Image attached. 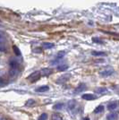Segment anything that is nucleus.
I'll return each instance as SVG.
<instances>
[{
  "instance_id": "nucleus-6",
  "label": "nucleus",
  "mask_w": 119,
  "mask_h": 120,
  "mask_svg": "<svg viewBox=\"0 0 119 120\" xmlns=\"http://www.w3.org/2000/svg\"><path fill=\"white\" fill-rule=\"evenodd\" d=\"M67 107H68V109L69 110H74L76 108V101L74 100H70L69 102H68V104H67Z\"/></svg>"
},
{
  "instance_id": "nucleus-10",
  "label": "nucleus",
  "mask_w": 119,
  "mask_h": 120,
  "mask_svg": "<svg viewBox=\"0 0 119 120\" xmlns=\"http://www.w3.org/2000/svg\"><path fill=\"white\" fill-rule=\"evenodd\" d=\"M48 89H49L48 86L44 85V86H40L39 88H37V89H36V91H37V92H45V91L48 90Z\"/></svg>"
},
{
  "instance_id": "nucleus-2",
  "label": "nucleus",
  "mask_w": 119,
  "mask_h": 120,
  "mask_svg": "<svg viewBox=\"0 0 119 120\" xmlns=\"http://www.w3.org/2000/svg\"><path fill=\"white\" fill-rule=\"evenodd\" d=\"M0 51L5 52L6 51V40H5V36L0 32Z\"/></svg>"
},
{
  "instance_id": "nucleus-19",
  "label": "nucleus",
  "mask_w": 119,
  "mask_h": 120,
  "mask_svg": "<svg viewBox=\"0 0 119 120\" xmlns=\"http://www.w3.org/2000/svg\"><path fill=\"white\" fill-rule=\"evenodd\" d=\"M64 107V104L63 103H56L54 105V109H62Z\"/></svg>"
},
{
  "instance_id": "nucleus-24",
  "label": "nucleus",
  "mask_w": 119,
  "mask_h": 120,
  "mask_svg": "<svg viewBox=\"0 0 119 120\" xmlns=\"http://www.w3.org/2000/svg\"><path fill=\"white\" fill-rule=\"evenodd\" d=\"M14 50H15V53L16 54L17 56H20L21 55V52L20 50H19V49L16 47V46H14Z\"/></svg>"
},
{
  "instance_id": "nucleus-3",
  "label": "nucleus",
  "mask_w": 119,
  "mask_h": 120,
  "mask_svg": "<svg viewBox=\"0 0 119 120\" xmlns=\"http://www.w3.org/2000/svg\"><path fill=\"white\" fill-rule=\"evenodd\" d=\"M99 74H100L101 76H103V77H108V76H110L111 75L114 74V70L112 68H110V67H108V68H106V69L101 71Z\"/></svg>"
},
{
  "instance_id": "nucleus-16",
  "label": "nucleus",
  "mask_w": 119,
  "mask_h": 120,
  "mask_svg": "<svg viewBox=\"0 0 119 120\" xmlns=\"http://www.w3.org/2000/svg\"><path fill=\"white\" fill-rule=\"evenodd\" d=\"M10 66H11V68H18L19 64H18V62H17L16 60H11Z\"/></svg>"
},
{
  "instance_id": "nucleus-17",
  "label": "nucleus",
  "mask_w": 119,
  "mask_h": 120,
  "mask_svg": "<svg viewBox=\"0 0 119 120\" xmlns=\"http://www.w3.org/2000/svg\"><path fill=\"white\" fill-rule=\"evenodd\" d=\"M42 46H43V48L44 49H52L53 47H54V44L53 43H50V42H44L43 44H42Z\"/></svg>"
},
{
  "instance_id": "nucleus-4",
  "label": "nucleus",
  "mask_w": 119,
  "mask_h": 120,
  "mask_svg": "<svg viewBox=\"0 0 119 120\" xmlns=\"http://www.w3.org/2000/svg\"><path fill=\"white\" fill-rule=\"evenodd\" d=\"M119 107V101L118 100H115L110 102L108 105V110H115V109H117Z\"/></svg>"
},
{
  "instance_id": "nucleus-21",
  "label": "nucleus",
  "mask_w": 119,
  "mask_h": 120,
  "mask_svg": "<svg viewBox=\"0 0 119 120\" xmlns=\"http://www.w3.org/2000/svg\"><path fill=\"white\" fill-rule=\"evenodd\" d=\"M48 118V115L46 114V113H43V114H41L40 116L39 117V120H47Z\"/></svg>"
},
{
  "instance_id": "nucleus-25",
  "label": "nucleus",
  "mask_w": 119,
  "mask_h": 120,
  "mask_svg": "<svg viewBox=\"0 0 119 120\" xmlns=\"http://www.w3.org/2000/svg\"><path fill=\"white\" fill-rule=\"evenodd\" d=\"M5 83V79H3V78H1L0 77V86H2V85H4Z\"/></svg>"
},
{
  "instance_id": "nucleus-18",
  "label": "nucleus",
  "mask_w": 119,
  "mask_h": 120,
  "mask_svg": "<svg viewBox=\"0 0 119 120\" xmlns=\"http://www.w3.org/2000/svg\"><path fill=\"white\" fill-rule=\"evenodd\" d=\"M103 110H104V106L99 105V106H98L96 109H95L94 113H96V114H98V113H101Z\"/></svg>"
},
{
  "instance_id": "nucleus-22",
  "label": "nucleus",
  "mask_w": 119,
  "mask_h": 120,
  "mask_svg": "<svg viewBox=\"0 0 119 120\" xmlns=\"http://www.w3.org/2000/svg\"><path fill=\"white\" fill-rule=\"evenodd\" d=\"M34 103H35V100L30 99V100H27V102H26V106H32Z\"/></svg>"
},
{
  "instance_id": "nucleus-1",
  "label": "nucleus",
  "mask_w": 119,
  "mask_h": 120,
  "mask_svg": "<svg viewBox=\"0 0 119 120\" xmlns=\"http://www.w3.org/2000/svg\"><path fill=\"white\" fill-rule=\"evenodd\" d=\"M40 76H41V72L40 71H35V72H33L32 74H30L28 76V80L32 82H36V81H38L40 79Z\"/></svg>"
},
{
  "instance_id": "nucleus-9",
  "label": "nucleus",
  "mask_w": 119,
  "mask_h": 120,
  "mask_svg": "<svg viewBox=\"0 0 119 120\" xmlns=\"http://www.w3.org/2000/svg\"><path fill=\"white\" fill-rule=\"evenodd\" d=\"M118 117V114L117 113H110L109 115H108L107 119L108 120H116Z\"/></svg>"
},
{
  "instance_id": "nucleus-20",
  "label": "nucleus",
  "mask_w": 119,
  "mask_h": 120,
  "mask_svg": "<svg viewBox=\"0 0 119 120\" xmlns=\"http://www.w3.org/2000/svg\"><path fill=\"white\" fill-rule=\"evenodd\" d=\"M65 55V51H60V52H58L57 56H56V58H57V59H61V58L64 57V56Z\"/></svg>"
},
{
  "instance_id": "nucleus-14",
  "label": "nucleus",
  "mask_w": 119,
  "mask_h": 120,
  "mask_svg": "<svg viewBox=\"0 0 119 120\" xmlns=\"http://www.w3.org/2000/svg\"><path fill=\"white\" fill-rule=\"evenodd\" d=\"M107 91H108V89L105 88V87H99L98 89H96V92L99 93V94H103V93L107 92Z\"/></svg>"
},
{
  "instance_id": "nucleus-12",
  "label": "nucleus",
  "mask_w": 119,
  "mask_h": 120,
  "mask_svg": "<svg viewBox=\"0 0 119 120\" xmlns=\"http://www.w3.org/2000/svg\"><path fill=\"white\" fill-rule=\"evenodd\" d=\"M40 72H41V75L46 76V75H49L52 73V70L49 69V68H44V69H42Z\"/></svg>"
},
{
  "instance_id": "nucleus-8",
  "label": "nucleus",
  "mask_w": 119,
  "mask_h": 120,
  "mask_svg": "<svg viewBox=\"0 0 119 120\" xmlns=\"http://www.w3.org/2000/svg\"><path fill=\"white\" fill-rule=\"evenodd\" d=\"M86 89V85L84 83H81V84L74 90V93H79V92H82L83 90Z\"/></svg>"
},
{
  "instance_id": "nucleus-15",
  "label": "nucleus",
  "mask_w": 119,
  "mask_h": 120,
  "mask_svg": "<svg viewBox=\"0 0 119 120\" xmlns=\"http://www.w3.org/2000/svg\"><path fill=\"white\" fill-rule=\"evenodd\" d=\"M68 68V65H59L58 66H57V70L60 71V72H64V71H65L66 69Z\"/></svg>"
},
{
  "instance_id": "nucleus-11",
  "label": "nucleus",
  "mask_w": 119,
  "mask_h": 120,
  "mask_svg": "<svg viewBox=\"0 0 119 120\" xmlns=\"http://www.w3.org/2000/svg\"><path fill=\"white\" fill-rule=\"evenodd\" d=\"M18 73H19L18 68H11L10 72H9V75L12 77H15V76H16V75H18Z\"/></svg>"
},
{
  "instance_id": "nucleus-5",
  "label": "nucleus",
  "mask_w": 119,
  "mask_h": 120,
  "mask_svg": "<svg viewBox=\"0 0 119 120\" xmlns=\"http://www.w3.org/2000/svg\"><path fill=\"white\" fill-rule=\"evenodd\" d=\"M82 98L85 100H93L96 99L95 95L90 94V93H86V94H83V95L82 96Z\"/></svg>"
},
{
  "instance_id": "nucleus-23",
  "label": "nucleus",
  "mask_w": 119,
  "mask_h": 120,
  "mask_svg": "<svg viewBox=\"0 0 119 120\" xmlns=\"http://www.w3.org/2000/svg\"><path fill=\"white\" fill-rule=\"evenodd\" d=\"M52 120H62V117L59 115H57V114H55L52 116Z\"/></svg>"
},
{
  "instance_id": "nucleus-13",
  "label": "nucleus",
  "mask_w": 119,
  "mask_h": 120,
  "mask_svg": "<svg viewBox=\"0 0 119 120\" xmlns=\"http://www.w3.org/2000/svg\"><path fill=\"white\" fill-rule=\"evenodd\" d=\"M91 55L94 56H104L107 54L105 52H99V51H92L91 52Z\"/></svg>"
},
{
  "instance_id": "nucleus-26",
  "label": "nucleus",
  "mask_w": 119,
  "mask_h": 120,
  "mask_svg": "<svg viewBox=\"0 0 119 120\" xmlns=\"http://www.w3.org/2000/svg\"><path fill=\"white\" fill-rule=\"evenodd\" d=\"M0 120H5V119L4 118V117H0Z\"/></svg>"
},
{
  "instance_id": "nucleus-7",
  "label": "nucleus",
  "mask_w": 119,
  "mask_h": 120,
  "mask_svg": "<svg viewBox=\"0 0 119 120\" xmlns=\"http://www.w3.org/2000/svg\"><path fill=\"white\" fill-rule=\"evenodd\" d=\"M70 75H64L63 76H61L59 79L57 80V82L58 83H63V82H65L66 81H68V79L70 78Z\"/></svg>"
}]
</instances>
